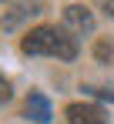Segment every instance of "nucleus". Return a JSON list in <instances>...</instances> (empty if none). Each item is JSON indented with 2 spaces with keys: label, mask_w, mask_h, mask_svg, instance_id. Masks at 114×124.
<instances>
[{
  "label": "nucleus",
  "mask_w": 114,
  "mask_h": 124,
  "mask_svg": "<svg viewBox=\"0 0 114 124\" xmlns=\"http://www.w3.org/2000/svg\"><path fill=\"white\" fill-rule=\"evenodd\" d=\"M24 54H44V57H60V61H74L77 57V40L67 30H57V27H34L27 37H24Z\"/></svg>",
  "instance_id": "obj_1"
},
{
  "label": "nucleus",
  "mask_w": 114,
  "mask_h": 124,
  "mask_svg": "<svg viewBox=\"0 0 114 124\" xmlns=\"http://www.w3.org/2000/svg\"><path fill=\"white\" fill-rule=\"evenodd\" d=\"M64 27L71 30V34H94V17H91V10L87 7H81V3H71V7H64Z\"/></svg>",
  "instance_id": "obj_2"
},
{
  "label": "nucleus",
  "mask_w": 114,
  "mask_h": 124,
  "mask_svg": "<svg viewBox=\"0 0 114 124\" xmlns=\"http://www.w3.org/2000/svg\"><path fill=\"white\" fill-rule=\"evenodd\" d=\"M67 121L71 124H107V117L94 104H71L67 107Z\"/></svg>",
  "instance_id": "obj_3"
},
{
  "label": "nucleus",
  "mask_w": 114,
  "mask_h": 124,
  "mask_svg": "<svg viewBox=\"0 0 114 124\" xmlns=\"http://www.w3.org/2000/svg\"><path fill=\"white\" fill-rule=\"evenodd\" d=\"M27 117L37 121V124H47V121H50V104H47L44 94H30V97H27Z\"/></svg>",
  "instance_id": "obj_4"
},
{
  "label": "nucleus",
  "mask_w": 114,
  "mask_h": 124,
  "mask_svg": "<svg viewBox=\"0 0 114 124\" xmlns=\"http://www.w3.org/2000/svg\"><path fill=\"white\" fill-rule=\"evenodd\" d=\"M94 3H97V10H104V14L114 20V0H94Z\"/></svg>",
  "instance_id": "obj_5"
},
{
  "label": "nucleus",
  "mask_w": 114,
  "mask_h": 124,
  "mask_svg": "<svg viewBox=\"0 0 114 124\" xmlns=\"http://www.w3.org/2000/svg\"><path fill=\"white\" fill-rule=\"evenodd\" d=\"M3 101H10V84L0 77V104H3Z\"/></svg>",
  "instance_id": "obj_6"
}]
</instances>
